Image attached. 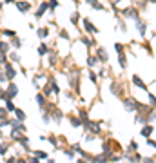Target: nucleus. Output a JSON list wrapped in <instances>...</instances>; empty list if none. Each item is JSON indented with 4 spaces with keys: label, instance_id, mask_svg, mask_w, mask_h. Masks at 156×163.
<instances>
[{
    "label": "nucleus",
    "instance_id": "f257e3e1",
    "mask_svg": "<svg viewBox=\"0 0 156 163\" xmlns=\"http://www.w3.org/2000/svg\"><path fill=\"white\" fill-rule=\"evenodd\" d=\"M122 15H124L125 20H133V22H136L140 16V9L138 8H134V5H129V8H125L124 11H122Z\"/></svg>",
    "mask_w": 156,
    "mask_h": 163
},
{
    "label": "nucleus",
    "instance_id": "f03ea898",
    "mask_svg": "<svg viewBox=\"0 0 156 163\" xmlns=\"http://www.w3.org/2000/svg\"><path fill=\"white\" fill-rule=\"evenodd\" d=\"M84 127H85V131L87 132H91V134H100L102 132V121H91V120H85L84 121Z\"/></svg>",
    "mask_w": 156,
    "mask_h": 163
},
{
    "label": "nucleus",
    "instance_id": "7ed1b4c3",
    "mask_svg": "<svg viewBox=\"0 0 156 163\" xmlns=\"http://www.w3.org/2000/svg\"><path fill=\"white\" fill-rule=\"evenodd\" d=\"M131 84H133V87H136V89L144 91V92H147V91H149L147 84H145V82L140 78V74H133V76H131Z\"/></svg>",
    "mask_w": 156,
    "mask_h": 163
},
{
    "label": "nucleus",
    "instance_id": "20e7f679",
    "mask_svg": "<svg viewBox=\"0 0 156 163\" xmlns=\"http://www.w3.org/2000/svg\"><path fill=\"white\" fill-rule=\"evenodd\" d=\"M134 25H136V29H138V35L142 36V38H145L147 36V22L144 18H138L136 22H134Z\"/></svg>",
    "mask_w": 156,
    "mask_h": 163
},
{
    "label": "nucleus",
    "instance_id": "39448f33",
    "mask_svg": "<svg viewBox=\"0 0 156 163\" xmlns=\"http://www.w3.org/2000/svg\"><path fill=\"white\" fill-rule=\"evenodd\" d=\"M84 29H85V33H89V35H96L98 33V27L93 22H89V18H84Z\"/></svg>",
    "mask_w": 156,
    "mask_h": 163
},
{
    "label": "nucleus",
    "instance_id": "423d86ee",
    "mask_svg": "<svg viewBox=\"0 0 156 163\" xmlns=\"http://www.w3.org/2000/svg\"><path fill=\"white\" fill-rule=\"evenodd\" d=\"M153 132H154V127H153V123H145V125H142V131H140L142 138H151V136H153Z\"/></svg>",
    "mask_w": 156,
    "mask_h": 163
},
{
    "label": "nucleus",
    "instance_id": "0eeeda50",
    "mask_svg": "<svg viewBox=\"0 0 156 163\" xmlns=\"http://www.w3.org/2000/svg\"><path fill=\"white\" fill-rule=\"evenodd\" d=\"M96 56H98V60H100L102 64H107V62H109V53H107L104 47H98V49H96Z\"/></svg>",
    "mask_w": 156,
    "mask_h": 163
},
{
    "label": "nucleus",
    "instance_id": "6e6552de",
    "mask_svg": "<svg viewBox=\"0 0 156 163\" xmlns=\"http://www.w3.org/2000/svg\"><path fill=\"white\" fill-rule=\"evenodd\" d=\"M111 92L114 94V96H120L122 98V84H120V82L114 80L113 84H111Z\"/></svg>",
    "mask_w": 156,
    "mask_h": 163
},
{
    "label": "nucleus",
    "instance_id": "1a4fd4ad",
    "mask_svg": "<svg viewBox=\"0 0 156 163\" xmlns=\"http://www.w3.org/2000/svg\"><path fill=\"white\" fill-rule=\"evenodd\" d=\"M118 18V16H116ZM116 31H120V33H124V35H125V33H127V24H125V18H118V22H116Z\"/></svg>",
    "mask_w": 156,
    "mask_h": 163
},
{
    "label": "nucleus",
    "instance_id": "9d476101",
    "mask_svg": "<svg viewBox=\"0 0 156 163\" xmlns=\"http://www.w3.org/2000/svg\"><path fill=\"white\" fill-rule=\"evenodd\" d=\"M136 151H138V143H136V140H131V141H129V147H127L125 154H133V152H136Z\"/></svg>",
    "mask_w": 156,
    "mask_h": 163
},
{
    "label": "nucleus",
    "instance_id": "9b49d317",
    "mask_svg": "<svg viewBox=\"0 0 156 163\" xmlns=\"http://www.w3.org/2000/svg\"><path fill=\"white\" fill-rule=\"evenodd\" d=\"M45 9H49V2H42V4H40V8L36 11V18H42V15L45 13Z\"/></svg>",
    "mask_w": 156,
    "mask_h": 163
},
{
    "label": "nucleus",
    "instance_id": "f8f14e48",
    "mask_svg": "<svg viewBox=\"0 0 156 163\" xmlns=\"http://www.w3.org/2000/svg\"><path fill=\"white\" fill-rule=\"evenodd\" d=\"M118 64H120L122 69H127V56H125V53L118 54Z\"/></svg>",
    "mask_w": 156,
    "mask_h": 163
},
{
    "label": "nucleus",
    "instance_id": "ddd939ff",
    "mask_svg": "<svg viewBox=\"0 0 156 163\" xmlns=\"http://www.w3.org/2000/svg\"><path fill=\"white\" fill-rule=\"evenodd\" d=\"M16 8L20 9V11H29L31 9V2H16Z\"/></svg>",
    "mask_w": 156,
    "mask_h": 163
},
{
    "label": "nucleus",
    "instance_id": "4468645a",
    "mask_svg": "<svg viewBox=\"0 0 156 163\" xmlns=\"http://www.w3.org/2000/svg\"><path fill=\"white\" fill-rule=\"evenodd\" d=\"M98 62H100L98 56H87V65H89V67H96Z\"/></svg>",
    "mask_w": 156,
    "mask_h": 163
},
{
    "label": "nucleus",
    "instance_id": "2eb2a0df",
    "mask_svg": "<svg viewBox=\"0 0 156 163\" xmlns=\"http://www.w3.org/2000/svg\"><path fill=\"white\" fill-rule=\"evenodd\" d=\"M147 100H149V105H151V107H156V96L151 91H147Z\"/></svg>",
    "mask_w": 156,
    "mask_h": 163
},
{
    "label": "nucleus",
    "instance_id": "dca6fc26",
    "mask_svg": "<svg viewBox=\"0 0 156 163\" xmlns=\"http://www.w3.org/2000/svg\"><path fill=\"white\" fill-rule=\"evenodd\" d=\"M114 51H116V54L125 53V45L122 44V42H116V44H114Z\"/></svg>",
    "mask_w": 156,
    "mask_h": 163
},
{
    "label": "nucleus",
    "instance_id": "f3484780",
    "mask_svg": "<svg viewBox=\"0 0 156 163\" xmlns=\"http://www.w3.org/2000/svg\"><path fill=\"white\" fill-rule=\"evenodd\" d=\"M142 49H144V51H147V53L153 56V47H151V42H149V40H147V42H144V44H142Z\"/></svg>",
    "mask_w": 156,
    "mask_h": 163
},
{
    "label": "nucleus",
    "instance_id": "a211bd4d",
    "mask_svg": "<svg viewBox=\"0 0 156 163\" xmlns=\"http://www.w3.org/2000/svg\"><path fill=\"white\" fill-rule=\"evenodd\" d=\"M93 9H96V11H107V8L104 4H100V2H94L93 4Z\"/></svg>",
    "mask_w": 156,
    "mask_h": 163
},
{
    "label": "nucleus",
    "instance_id": "6ab92c4d",
    "mask_svg": "<svg viewBox=\"0 0 156 163\" xmlns=\"http://www.w3.org/2000/svg\"><path fill=\"white\" fill-rule=\"evenodd\" d=\"M82 44H85L87 47H93V45H94V40L87 38V36H82Z\"/></svg>",
    "mask_w": 156,
    "mask_h": 163
},
{
    "label": "nucleus",
    "instance_id": "aec40b11",
    "mask_svg": "<svg viewBox=\"0 0 156 163\" xmlns=\"http://www.w3.org/2000/svg\"><path fill=\"white\" fill-rule=\"evenodd\" d=\"M145 141H147V147L156 149V140H153V138H145Z\"/></svg>",
    "mask_w": 156,
    "mask_h": 163
},
{
    "label": "nucleus",
    "instance_id": "412c9836",
    "mask_svg": "<svg viewBox=\"0 0 156 163\" xmlns=\"http://www.w3.org/2000/svg\"><path fill=\"white\" fill-rule=\"evenodd\" d=\"M47 35H49V31H47L45 27H42V29H38V36H40V38H45Z\"/></svg>",
    "mask_w": 156,
    "mask_h": 163
},
{
    "label": "nucleus",
    "instance_id": "4be33fe9",
    "mask_svg": "<svg viewBox=\"0 0 156 163\" xmlns=\"http://www.w3.org/2000/svg\"><path fill=\"white\" fill-rule=\"evenodd\" d=\"M78 20H80V15H78L76 11H74L73 15H71V24H78Z\"/></svg>",
    "mask_w": 156,
    "mask_h": 163
},
{
    "label": "nucleus",
    "instance_id": "5701e85b",
    "mask_svg": "<svg viewBox=\"0 0 156 163\" xmlns=\"http://www.w3.org/2000/svg\"><path fill=\"white\" fill-rule=\"evenodd\" d=\"M36 101H38V105H40V107H44V103H45L44 94H38V96H36Z\"/></svg>",
    "mask_w": 156,
    "mask_h": 163
},
{
    "label": "nucleus",
    "instance_id": "b1692460",
    "mask_svg": "<svg viewBox=\"0 0 156 163\" xmlns=\"http://www.w3.org/2000/svg\"><path fill=\"white\" fill-rule=\"evenodd\" d=\"M47 51H49V49L45 47V44H40V47H38V53H40V54H45Z\"/></svg>",
    "mask_w": 156,
    "mask_h": 163
},
{
    "label": "nucleus",
    "instance_id": "393cba45",
    "mask_svg": "<svg viewBox=\"0 0 156 163\" xmlns=\"http://www.w3.org/2000/svg\"><path fill=\"white\" fill-rule=\"evenodd\" d=\"M15 94H16V87H15V85H11V87H9V92H8V96L11 98V96H15Z\"/></svg>",
    "mask_w": 156,
    "mask_h": 163
},
{
    "label": "nucleus",
    "instance_id": "a878e982",
    "mask_svg": "<svg viewBox=\"0 0 156 163\" xmlns=\"http://www.w3.org/2000/svg\"><path fill=\"white\" fill-rule=\"evenodd\" d=\"M15 112H16V116H18V120H20V121H22V120H25V114H24L22 111H20V109H16Z\"/></svg>",
    "mask_w": 156,
    "mask_h": 163
},
{
    "label": "nucleus",
    "instance_id": "bb28decb",
    "mask_svg": "<svg viewBox=\"0 0 156 163\" xmlns=\"http://www.w3.org/2000/svg\"><path fill=\"white\" fill-rule=\"evenodd\" d=\"M49 8H51V9L58 8V2H56V0H49Z\"/></svg>",
    "mask_w": 156,
    "mask_h": 163
},
{
    "label": "nucleus",
    "instance_id": "cd10ccee",
    "mask_svg": "<svg viewBox=\"0 0 156 163\" xmlns=\"http://www.w3.org/2000/svg\"><path fill=\"white\" fill-rule=\"evenodd\" d=\"M20 44H22V42H20V40H18V38H15V40H13V45H15V47H16V49H18V47H22V45H20Z\"/></svg>",
    "mask_w": 156,
    "mask_h": 163
},
{
    "label": "nucleus",
    "instance_id": "c85d7f7f",
    "mask_svg": "<svg viewBox=\"0 0 156 163\" xmlns=\"http://www.w3.org/2000/svg\"><path fill=\"white\" fill-rule=\"evenodd\" d=\"M8 76H9V78H13V76H15V71H13L9 65H8Z\"/></svg>",
    "mask_w": 156,
    "mask_h": 163
},
{
    "label": "nucleus",
    "instance_id": "c756f323",
    "mask_svg": "<svg viewBox=\"0 0 156 163\" xmlns=\"http://www.w3.org/2000/svg\"><path fill=\"white\" fill-rule=\"evenodd\" d=\"M89 78H91V82H96V73L89 71Z\"/></svg>",
    "mask_w": 156,
    "mask_h": 163
},
{
    "label": "nucleus",
    "instance_id": "7c9ffc66",
    "mask_svg": "<svg viewBox=\"0 0 156 163\" xmlns=\"http://www.w3.org/2000/svg\"><path fill=\"white\" fill-rule=\"evenodd\" d=\"M144 161H147V163H154V158H151V156H145Z\"/></svg>",
    "mask_w": 156,
    "mask_h": 163
},
{
    "label": "nucleus",
    "instance_id": "2f4dec72",
    "mask_svg": "<svg viewBox=\"0 0 156 163\" xmlns=\"http://www.w3.org/2000/svg\"><path fill=\"white\" fill-rule=\"evenodd\" d=\"M98 76H100V78H104V76H107V73H105V69H100V73H98Z\"/></svg>",
    "mask_w": 156,
    "mask_h": 163
},
{
    "label": "nucleus",
    "instance_id": "473e14b6",
    "mask_svg": "<svg viewBox=\"0 0 156 163\" xmlns=\"http://www.w3.org/2000/svg\"><path fill=\"white\" fill-rule=\"evenodd\" d=\"M0 51H8V44H0Z\"/></svg>",
    "mask_w": 156,
    "mask_h": 163
},
{
    "label": "nucleus",
    "instance_id": "72a5a7b5",
    "mask_svg": "<svg viewBox=\"0 0 156 163\" xmlns=\"http://www.w3.org/2000/svg\"><path fill=\"white\" fill-rule=\"evenodd\" d=\"M11 58H13V62H18V60H20L18 54H11Z\"/></svg>",
    "mask_w": 156,
    "mask_h": 163
},
{
    "label": "nucleus",
    "instance_id": "f704fd0d",
    "mask_svg": "<svg viewBox=\"0 0 156 163\" xmlns=\"http://www.w3.org/2000/svg\"><path fill=\"white\" fill-rule=\"evenodd\" d=\"M85 2H87V4H89V5H93L94 2H98V0H85Z\"/></svg>",
    "mask_w": 156,
    "mask_h": 163
},
{
    "label": "nucleus",
    "instance_id": "c9c22d12",
    "mask_svg": "<svg viewBox=\"0 0 156 163\" xmlns=\"http://www.w3.org/2000/svg\"><path fill=\"white\" fill-rule=\"evenodd\" d=\"M147 2H151V4H156V0H147Z\"/></svg>",
    "mask_w": 156,
    "mask_h": 163
},
{
    "label": "nucleus",
    "instance_id": "e433bc0d",
    "mask_svg": "<svg viewBox=\"0 0 156 163\" xmlns=\"http://www.w3.org/2000/svg\"><path fill=\"white\" fill-rule=\"evenodd\" d=\"M136 2H140V4H142V2H147V0H136Z\"/></svg>",
    "mask_w": 156,
    "mask_h": 163
},
{
    "label": "nucleus",
    "instance_id": "4c0bfd02",
    "mask_svg": "<svg viewBox=\"0 0 156 163\" xmlns=\"http://www.w3.org/2000/svg\"><path fill=\"white\" fill-rule=\"evenodd\" d=\"M74 2H76V0H74Z\"/></svg>",
    "mask_w": 156,
    "mask_h": 163
}]
</instances>
